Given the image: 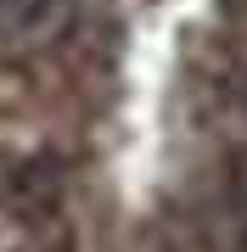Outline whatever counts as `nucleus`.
I'll use <instances>...</instances> for the list:
<instances>
[{
    "instance_id": "obj_1",
    "label": "nucleus",
    "mask_w": 247,
    "mask_h": 252,
    "mask_svg": "<svg viewBox=\"0 0 247 252\" xmlns=\"http://www.w3.org/2000/svg\"><path fill=\"white\" fill-rule=\"evenodd\" d=\"M73 11V0H0V39H39Z\"/></svg>"
}]
</instances>
